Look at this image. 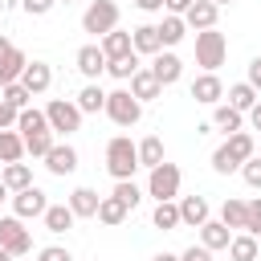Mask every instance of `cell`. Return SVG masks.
Segmentation results:
<instances>
[{"mask_svg":"<svg viewBox=\"0 0 261 261\" xmlns=\"http://www.w3.org/2000/svg\"><path fill=\"white\" fill-rule=\"evenodd\" d=\"M106 171L114 179H135V171H139V147L130 143V135H114L106 143Z\"/></svg>","mask_w":261,"mask_h":261,"instance_id":"6da1fadb","label":"cell"},{"mask_svg":"<svg viewBox=\"0 0 261 261\" xmlns=\"http://www.w3.org/2000/svg\"><path fill=\"white\" fill-rule=\"evenodd\" d=\"M224 57H228V41H224L220 29L196 33V65H200L204 73H216V69L224 65Z\"/></svg>","mask_w":261,"mask_h":261,"instance_id":"7a4b0ae2","label":"cell"},{"mask_svg":"<svg viewBox=\"0 0 261 261\" xmlns=\"http://www.w3.org/2000/svg\"><path fill=\"white\" fill-rule=\"evenodd\" d=\"M118 4L114 0H90V8L82 12V33H94V37H106L118 29Z\"/></svg>","mask_w":261,"mask_h":261,"instance_id":"3957f363","label":"cell"},{"mask_svg":"<svg viewBox=\"0 0 261 261\" xmlns=\"http://www.w3.org/2000/svg\"><path fill=\"white\" fill-rule=\"evenodd\" d=\"M114 126H135L143 118V102L130 94V90H110L106 94V110H102Z\"/></svg>","mask_w":261,"mask_h":261,"instance_id":"277c9868","label":"cell"},{"mask_svg":"<svg viewBox=\"0 0 261 261\" xmlns=\"http://www.w3.org/2000/svg\"><path fill=\"white\" fill-rule=\"evenodd\" d=\"M179 184H184V171L175 167V163H159V167H151V175H147V196H155V204H163V200H175L179 196Z\"/></svg>","mask_w":261,"mask_h":261,"instance_id":"5b68a950","label":"cell"},{"mask_svg":"<svg viewBox=\"0 0 261 261\" xmlns=\"http://www.w3.org/2000/svg\"><path fill=\"white\" fill-rule=\"evenodd\" d=\"M45 122H49L53 135H73V130H82V110L69 98H53L45 106Z\"/></svg>","mask_w":261,"mask_h":261,"instance_id":"8992f818","label":"cell"},{"mask_svg":"<svg viewBox=\"0 0 261 261\" xmlns=\"http://www.w3.org/2000/svg\"><path fill=\"white\" fill-rule=\"evenodd\" d=\"M0 249L8 257H24L33 249V232L24 228L20 216H0Z\"/></svg>","mask_w":261,"mask_h":261,"instance_id":"52a82bcc","label":"cell"},{"mask_svg":"<svg viewBox=\"0 0 261 261\" xmlns=\"http://www.w3.org/2000/svg\"><path fill=\"white\" fill-rule=\"evenodd\" d=\"M45 208H49V196L33 184V188H24V192H12V216H20V220H37V216H45Z\"/></svg>","mask_w":261,"mask_h":261,"instance_id":"ba28073f","label":"cell"},{"mask_svg":"<svg viewBox=\"0 0 261 261\" xmlns=\"http://www.w3.org/2000/svg\"><path fill=\"white\" fill-rule=\"evenodd\" d=\"M151 73H155V82L159 86H175L179 77H184V61L171 53V49H159L155 57H151V65H147Z\"/></svg>","mask_w":261,"mask_h":261,"instance_id":"9c48e42d","label":"cell"},{"mask_svg":"<svg viewBox=\"0 0 261 261\" xmlns=\"http://www.w3.org/2000/svg\"><path fill=\"white\" fill-rule=\"evenodd\" d=\"M45 167H49V175H73L77 171V151L69 143H53L49 155H45Z\"/></svg>","mask_w":261,"mask_h":261,"instance_id":"30bf717a","label":"cell"},{"mask_svg":"<svg viewBox=\"0 0 261 261\" xmlns=\"http://www.w3.org/2000/svg\"><path fill=\"white\" fill-rule=\"evenodd\" d=\"M175 208H179V224H188V228H200L204 220H212V208L204 196H184V200H175Z\"/></svg>","mask_w":261,"mask_h":261,"instance_id":"8fae6325","label":"cell"},{"mask_svg":"<svg viewBox=\"0 0 261 261\" xmlns=\"http://www.w3.org/2000/svg\"><path fill=\"white\" fill-rule=\"evenodd\" d=\"M216 16H220V8L212 0H192V8L184 12V24L196 29V33H204V29H216Z\"/></svg>","mask_w":261,"mask_h":261,"instance_id":"7c38bea8","label":"cell"},{"mask_svg":"<svg viewBox=\"0 0 261 261\" xmlns=\"http://www.w3.org/2000/svg\"><path fill=\"white\" fill-rule=\"evenodd\" d=\"M20 86L37 98V94H45L49 86H53V69H49V61H29L24 65V73H20Z\"/></svg>","mask_w":261,"mask_h":261,"instance_id":"4fadbf2b","label":"cell"},{"mask_svg":"<svg viewBox=\"0 0 261 261\" xmlns=\"http://www.w3.org/2000/svg\"><path fill=\"white\" fill-rule=\"evenodd\" d=\"M73 61H77V73H82V77H90V82H98V77L106 73V57H102V49H98V45H82Z\"/></svg>","mask_w":261,"mask_h":261,"instance_id":"5bb4252c","label":"cell"},{"mask_svg":"<svg viewBox=\"0 0 261 261\" xmlns=\"http://www.w3.org/2000/svg\"><path fill=\"white\" fill-rule=\"evenodd\" d=\"M192 98H196L200 106H216V102L224 98V82H220L216 73H200V77L192 82Z\"/></svg>","mask_w":261,"mask_h":261,"instance_id":"9a60e30c","label":"cell"},{"mask_svg":"<svg viewBox=\"0 0 261 261\" xmlns=\"http://www.w3.org/2000/svg\"><path fill=\"white\" fill-rule=\"evenodd\" d=\"M220 147H224V155H228L232 163H245V159H253V155H257V139H253L249 130H237V135H228Z\"/></svg>","mask_w":261,"mask_h":261,"instance_id":"2e32d148","label":"cell"},{"mask_svg":"<svg viewBox=\"0 0 261 261\" xmlns=\"http://www.w3.org/2000/svg\"><path fill=\"white\" fill-rule=\"evenodd\" d=\"M65 204H69V212H73V216L90 220V216H98V204H102V196H98L94 188H73Z\"/></svg>","mask_w":261,"mask_h":261,"instance_id":"e0dca14e","label":"cell"},{"mask_svg":"<svg viewBox=\"0 0 261 261\" xmlns=\"http://www.w3.org/2000/svg\"><path fill=\"white\" fill-rule=\"evenodd\" d=\"M24 65H29V57H24L16 45H12L8 53H0V90H4V86H12V82H20Z\"/></svg>","mask_w":261,"mask_h":261,"instance_id":"ac0fdd59","label":"cell"},{"mask_svg":"<svg viewBox=\"0 0 261 261\" xmlns=\"http://www.w3.org/2000/svg\"><path fill=\"white\" fill-rule=\"evenodd\" d=\"M155 33H159V45H163V49H175V45L188 37V24H184V16H171V12H167V16L155 24Z\"/></svg>","mask_w":261,"mask_h":261,"instance_id":"d6986e66","label":"cell"},{"mask_svg":"<svg viewBox=\"0 0 261 261\" xmlns=\"http://www.w3.org/2000/svg\"><path fill=\"white\" fill-rule=\"evenodd\" d=\"M130 49L139 53V57H155L163 45H159V33H155V24H139V29H130Z\"/></svg>","mask_w":261,"mask_h":261,"instance_id":"ffe728a7","label":"cell"},{"mask_svg":"<svg viewBox=\"0 0 261 261\" xmlns=\"http://www.w3.org/2000/svg\"><path fill=\"white\" fill-rule=\"evenodd\" d=\"M98 49H102V57H106V61H118V57L135 53V49H130V33H122V29H114V33H106V37H98Z\"/></svg>","mask_w":261,"mask_h":261,"instance_id":"44dd1931","label":"cell"},{"mask_svg":"<svg viewBox=\"0 0 261 261\" xmlns=\"http://www.w3.org/2000/svg\"><path fill=\"white\" fill-rule=\"evenodd\" d=\"M241 126H245V114H241V110H232L228 102H216V106H212V130L237 135Z\"/></svg>","mask_w":261,"mask_h":261,"instance_id":"7402d4cb","label":"cell"},{"mask_svg":"<svg viewBox=\"0 0 261 261\" xmlns=\"http://www.w3.org/2000/svg\"><path fill=\"white\" fill-rule=\"evenodd\" d=\"M228 241H232V228H224L220 220H204V224H200V245H204L208 253L228 249Z\"/></svg>","mask_w":261,"mask_h":261,"instance_id":"603a6c76","label":"cell"},{"mask_svg":"<svg viewBox=\"0 0 261 261\" xmlns=\"http://www.w3.org/2000/svg\"><path fill=\"white\" fill-rule=\"evenodd\" d=\"M130 94H135L139 102H151V98H159V94H163V86L155 82V73H151V69H135V77H130Z\"/></svg>","mask_w":261,"mask_h":261,"instance_id":"cb8c5ba5","label":"cell"},{"mask_svg":"<svg viewBox=\"0 0 261 261\" xmlns=\"http://www.w3.org/2000/svg\"><path fill=\"white\" fill-rule=\"evenodd\" d=\"M0 184H4L8 192H24V188H33V167H29V163H4Z\"/></svg>","mask_w":261,"mask_h":261,"instance_id":"d4e9b609","label":"cell"},{"mask_svg":"<svg viewBox=\"0 0 261 261\" xmlns=\"http://www.w3.org/2000/svg\"><path fill=\"white\" fill-rule=\"evenodd\" d=\"M41 220H45V232H69V228H73V220H77V216H73V212H69V204H49V208H45V216H41Z\"/></svg>","mask_w":261,"mask_h":261,"instance_id":"484cf974","label":"cell"},{"mask_svg":"<svg viewBox=\"0 0 261 261\" xmlns=\"http://www.w3.org/2000/svg\"><path fill=\"white\" fill-rule=\"evenodd\" d=\"M257 253H261L257 237H249V232H232V241H228V257H232V261H257Z\"/></svg>","mask_w":261,"mask_h":261,"instance_id":"4316f807","label":"cell"},{"mask_svg":"<svg viewBox=\"0 0 261 261\" xmlns=\"http://www.w3.org/2000/svg\"><path fill=\"white\" fill-rule=\"evenodd\" d=\"M77 110H82V114H98V110H106V90H102L98 82L82 86V94H77Z\"/></svg>","mask_w":261,"mask_h":261,"instance_id":"83f0119b","label":"cell"},{"mask_svg":"<svg viewBox=\"0 0 261 261\" xmlns=\"http://www.w3.org/2000/svg\"><path fill=\"white\" fill-rule=\"evenodd\" d=\"M257 98H261V94H257L249 82H237V86H228V106H232V110H241V114H249V110L257 106Z\"/></svg>","mask_w":261,"mask_h":261,"instance_id":"f1b7e54d","label":"cell"},{"mask_svg":"<svg viewBox=\"0 0 261 261\" xmlns=\"http://www.w3.org/2000/svg\"><path fill=\"white\" fill-rule=\"evenodd\" d=\"M135 147H139V167H147V171H151V167H159V163H163V139H159V135H147V139H143V143H135Z\"/></svg>","mask_w":261,"mask_h":261,"instance_id":"f546056e","label":"cell"},{"mask_svg":"<svg viewBox=\"0 0 261 261\" xmlns=\"http://www.w3.org/2000/svg\"><path fill=\"white\" fill-rule=\"evenodd\" d=\"M37 130H49V122H45V110H37V106H24V110L16 114V135H37Z\"/></svg>","mask_w":261,"mask_h":261,"instance_id":"4dcf8cb0","label":"cell"},{"mask_svg":"<svg viewBox=\"0 0 261 261\" xmlns=\"http://www.w3.org/2000/svg\"><path fill=\"white\" fill-rule=\"evenodd\" d=\"M98 220H102L106 228H118V224L126 220V204L114 200V196H102V204H98Z\"/></svg>","mask_w":261,"mask_h":261,"instance_id":"1f68e13d","label":"cell"},{"mask_svg":"<svg viewBox=\"0 0 261 261\" xmlns=\"http://www.w3.org/2000/svg\"><path fill=\"white\" fill-rule=\"evenodd\" d=\"M151 224H155V228H163V232H175V228H179V208H175V200H163V204H155V212H151Z\"/></svg>","mask_w":261,"mask_h":261,"instance_id":"d6a6232c","label":"cell"},{"mask_svg":"<svg viewBox=\"0 0 261 261\" xmlns=\"http://www.w3.org/2000/svg\"><path fill=\"white\" fill-rule=\"evenodd\" d=\"M24 159V139L16 130H0V163H20Z\"/></svg>","mask_w":261,"mask_h":261,"instance_id":"836d02e7","label":"cell"},{"mask_svg":"<svg viewBox=\"0 0 261 261\" xmlns=\"http://www.w3.org/2000/svg\"><path fill=\"white\" fill-rule=\"evenodd\" d=\"M24 139V155H33V159H45L49 155V147L57 143L53 139V130H37V135H20Z\"/></svg>","mask_w":261,"mask_h":261,"instance_id":"e575fe53","label":"cell"},{"mask_svg":"<svg viewBox=\"0 0 261 261\" xmlns=\"http://www.w3.org/2000/svg\"><path fill=\"white\" fill-rule=\"evenodd\" d=\"M114 200H122L126 204V212H135L139 208V200H143V188L135 184V179H114V192H110Z\"/></svg>","mask_w":261,"mask_h":261,"instance_id":"d590c367","label":"cell"},{"mask_svg":"<svg viewBox=\"0 0 261 261\" xmlns=\"http://www.w3.org/2000/svg\"><path fill=\"white\" fill-rule=\"evenodd\" d=\"M220 224H224V228H245V200L228 196V200L220 204Z\"/></svg>","mask_w":261,"mask_h":261,"instance_id":"8d00e7d4","label":"cell"},{"mask_svg":"<svg viewBox=\"0 0 261 261\" xmlns=\"http://www.w3.org/2000/svg\"><path fill=\"white\" fill-rule=\"evenodd\" d=\"M135 69H143V65H139V53H126V57H118V61H106V73L118 77V82H130Z\"/></svg>","mask_w":261,"mask_h":261,"instance_id":"74e56055","label":"cell"},{"mask_svg":"<svg viewBox=\"0 0 261 261\" xmlns=\"http://www.w3.org/2000/svg\"><path fill=\"white\" fill-rule=\"evenodd\" d=\"M29 98H33V94H29V90H24L20 82H12V86H4V90H0V102H4L8 110H16V114H20L24 106H29Z\"/></svg>","mask_w":261,"mask_h":261,"instance_id":"f35d334b","label":"cell"},{"mask_svg":"<svg viewBox=\"0 0 261 261\" xmlns=\"http://www.w3.org/2000/svg\"><path fill=\"white\" fill-rule=\"evenodd\" d=\"M241 232H249V237H261V196L245 200V228H241Z\"/></svg>","mask_w":261,"mask_h":261,"instance_id":"ab89813d","label":"cell"},{"mask_svg":"<svg viewBox=\"0 0 261 261\" xmlns=\"http://www.w3.org/2000/svg\"><path fill=\"white\" fill-rule=\"evenodd\" d=\"M241 175H245V184H249V188H257V192H261V159H257V155L241 163Z\"/></svg>","mask_w":261,"mask_h":261,"instance_id":"60d3db41","label":"cell"},{"mask_svg":"<svg viewBox=\"0 0 261 261\" xmlns=\"http://www.w3.org/2000/svg\"><path fill=\"white\" fill-rule=\"evenodd\" d=\"M37 261H73V253H69L65 245H45V249L37 253Z\"/></svg>","mask_w":261,"mask_h":261,"instance_id":"b9f144b4","label":"cell"},{"mask_svg":"<svg viewBox=\"0 0 261 261\" xmlns=\"http://www.w3.org/2000/svg\"><path fill=\"white\" fill-rule=\"evenodd\" d=\"M53 4H57V0H20V8H24L29 16H45Z\"/></svg>","mask_w":261,"mask_h":261,"instance_id":"7bdbcfd3","label":"cell"},{"mask_svg":"<svg viewBox=\"0 0 261 261\" xmlns=\"http://www.w3.org/2000/svg\"><path fill=\"white\" fill-rule=\"evenodd\" d=\"M179 261H212V253H208L204 245H188V249L179 253Z\"/></svg>","mask_w":261,"mask_h":261,"instance_id":"ee69618b","label":"cell"},{"mask_svg":"<svg viewBox=\"0 0 261 261\" xmlns=\"http://www.w3.org/2000/svg\"><path fill=\"white\" fill-rule=\"evenodd\" d=\"M249 86H253V90L261 94V53H257V57L249 61Z\"/></svg>","mask_w":261,"mask_h":261,"instance_id":"f6af8a7d","label":"cell"},{"mask_svg":"<svg viewBox=\"0 0 261 261\" xmlns=\"http://www.w3.org/2000/svg\"><path fill=\"white\" fill-rule=\"evenodd\" d=\"M192 8V0H163V12H171V16H184Z\"/></svg>","mask_w":261,"mask_h":261,"instance_id":"bcb514c9","label":"cell"},{"mask_svg":"<svg viewBox=\"0 0 261 261\" xmlns=\"http://www.w3.org/2000/svg\"><path fill=\"white\" fill-rule=\"evenodd\" d=\"M0 130H16V110H8L0 102Z\"/></svg>","mask_w":261,"mask_h":261,"instance_id":"7dc6e473","label":"cell"},{"mask_svg":"<svg viewBox=\"0 0 261 261\" xmlns=\"http://www.w3.org/2000/svg\"><path fill=\"white\" fill-rule=\"evenodd\" d=\"M139 12H163V0H130Z\"/></svg>","mask_w":261,"mask_h":261,"instance_id":"c3c4849f","label":"cell"},{"mask_svg":"<svg viewBox=\"0 0 261 261\" xmlns=\"http://www.w3.org/2000/svg\"><path fill=\"white\" fill-rule=\"evenodd\" d=\"M249 126H253V130H261V98H257V106L249 110Z\"/></svg>","mask_w":261,"mask_h":261,"instance_id":"681fc988","label":"cell"},{"mask_svg":"<svg viewBox=\"0 0 261 261\" xmlns=\"http://www.w3.org/2000/svg\"><path fill=\"white\" fill-rule=\"evenodd\" d=\"M151 261H179V253H155Z\"/></svg>","mask_w":261,"mask_h":261,"instance_id":"f907efd6","label":"cell"},{"mask_svg":"<svg viewBox=\"0 0 261 261\" xmlns=\"http://www.w3.org/2000/svg\"><path fill=\"white\" fill-rule=\"evenodd\" d=\"M8 49H12V41H8L4 33H0V53H8Z\"/></svg>","mask_w":261,"mask_h":261,"instance_id":"816d5d0a","label":"cell"},{"mask_svg":"<svg viewBox=\"0 0 261 261\" xmlns=\"http://www.w3.org/2000/svg\"><path fill=\"white\" fill-rule=\"evenodd\" d=\"M4 200H8V188H4V184H0V204H4Z\"/></svg>","mask_w":261,"mask_h":261,"instance_id":"f5cc1de1","label":"cell"},{"mask_svg":"<svg viewBox=\"0 0 261 261\" xmlns=\"http://www.w3.org/2000/svg\"><path fill=\"white\" fill-rule=\"evenodd\" d=\"M212 4H216V8H224V4H232V0H212Z\"/></svg>","mask_w":261,"mask_h":261,"instance_id":"db71d44e","label":"cell"},{"mask_svg":"<svg viewBox=\"0 0 261 261\" xmlns=\"http://www.w3.org/2000/svg\"><path fill=\"white\" fill-rule=\"evenodd\" d=\"M0 261H12V257H8V253H4V249H0Z\"/></svg>","mask_w":261,"mask_h":261,"instance_id":"11a10c76","label":"cell"},{"mask_svg":"<svg viewBox=\"0 0 261 261\" xmlns=\"http://www.w3.org/2000/svg\"><path fill=\"white\" fill-rule=\"evenodd\" d=\"M257 159H261V143H257Z\"/></svg>","mask_w":261,"mask_h":261,"instance_id":"9f6ffc18","label":"cell"},{"mask_svg":"<svg viewBox=\"0 0 261 261\" xmlns=\"http://www.w3.org/2000/svg\"><path fill=\"white\" fill-rule=\"evenodd\" d=\"M57 4H73V0H57Z\"/></svg>","mask_w":261,"mask_h":261,"instance_id":"6f0895ef","label":"cell"}]
</instances>
